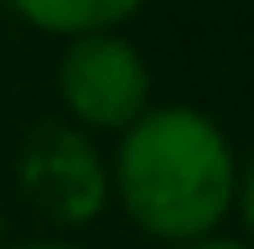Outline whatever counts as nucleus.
Returning <instances> with one entry per match:
<instances>
[{"mask_svg": "<svg viewBox=\"0 0 254 249\" xmlns=\"http://www.w3.org/2000/svg\"><path fill=\"white\" fill-rule=\"evenodd\" d=\"M239 156L223 120L202 104H151L114 135L109 208L161 249L218 234L234 223Z\"/></svg>", "mask_w": 254, "mask_h": 249, "instance_id": "1", "label": "nucleus"}, {"mask_svg": "<svg viewBox=\"0 0 254 249\" xmlns=\"http://www.w3.org/2000/svg\"><path fill=\"white\" fill-rule=\"evenodd\" d=\"M166 249H254L244 234H228V229H218V234H202V239H187V244H166Z\"/></svg>", "mask_w": 254, "mask_h": 249, "instance_id": "6", "label": "nucleus"}, {"mask_svg": "<svg viewBox=\"0 0 254 249\" xmlns=\"http://www.w3.org/2000/svg\"><path fill=\"white\" fill-rule=\"evenodd\" d=\"M10 244V213H5V197H0V249Z\"/></svg>", "mask_w": 254, "mask_h": 249, "instance_id": "8", "label": "nucleus"}, {"mask_svg": "<svg viewBox=\"0 0 254 249\" xmlns=\"http://www.w3.org/2000/svg\"><path fill=\"white\" fill-rule=\"evenodd\" d=\"M234 218L244 229V239L254 244V151L239 156V192H234Z\"/></svg>", "mask_w": 254, "mask_h": 249, "instance_id": "5", "label": "nucleus"}, {"mask_svg": "<svg viewBox=\"0 0 254 249\" xmlns=\"http://www.w3.org/2000/svg\"><path fill=\"white\" fill-rule=\"evenodd\" d=\"M10 187L52 229L99 223L109 213V151L67 120H42L16 145Z\"/></svg>", "mask_w": 254, "mask_h": 249, "instance_id": "3", "label": "nucleus"}, {"mask_svg": "<svg viewBox=\"0 0 254 249\" xmlns=\"http://www.w3.org/2000/svg\"><path fill=\"white\" fill-rule=\"evenodd\" d=\"M5 249H83L73 239H21V244H5Z\"/></svg>", "mask_w": 254, "mask_h": 249, "instance_id": "7", "label": "nucleus"}, {"mask_svg": "<svg viewBox=\"0 0 254 249\" xmlns=\"http://www.w3.org/2000/svg\"><path fill=\"white\" fill-rule=\"evenodd\" d=\"M52 88L63 120L94 140H114L156 104V73L125 31L67 37L52 67Z\"/></svg>", "mask_w": 254, "mask_h": 249, "instance_id": "2", "label": "nucleus"}, {"mask_svg": "<svg viewBox=\"0 0 254 249\" xmlns=\"http://www.w3.org/2000/svg\"><path fill=\"white\" fill-rule=\"evenodd\" d=\"M151 0H5V10L21 26L42 37H88V31H125L130 21L145 16Z\"/></svg>", "mask_w": 254, "mask_h": 249, "instance_id": "4", "label": "nucleus"}]
</instances>
